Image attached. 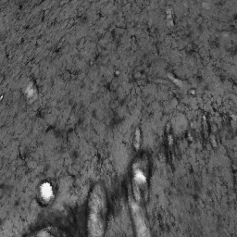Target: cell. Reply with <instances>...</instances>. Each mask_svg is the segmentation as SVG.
I'll use <instances>...</instances> for the list:
<instances>
[{"label": "cell", "instance_id": "1", "mask_svg": "<svg viewBox=\"0 0 237 237\" xmlns=\"http://www.w3.org/2000/svg\"><path fill=\"white\" fill-rule=\"evenodd\" d=\"M41 193L42 196L44 199H49L52 196V187L48 183H44L41 187Z\"/></svg>", "mask_w": 237, "mask_h": 237}, {"label": "cell", "instance_id": "2", "mask_svg": "<svg viewBox=\"0 0 237 237\" xmlns=\"http://www.w3.org/2000/svg\"><path fill=\"white\" fill-rule=\"evenodd\" d=\"M135 180L139 183H143L144 182V176L143 175V173L140 170H136L135 171Z\"/></svg>", "mask_w": 237, "mask_h": 237}]
</instances>
